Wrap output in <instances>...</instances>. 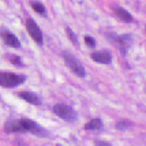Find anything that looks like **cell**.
<instances>
[{"instance_id":"4","label":"cell","mask_w":146,"mask_h":146,"mask_svg":"<svg viewBox=\"0 0 146 146\" xmlns=\"http://www.w3.org/2000/svg\"><path fill=\"white\" fill-rule=\"evenodd\" d=\"M53 112L60 119H64V120H67V121H74L76 119L75 111L71 108L70 105H66V104H56L53 107Z\"/></svg>"},{"instance_id":"18","label":"cell","mask_w":146,"mask_h":146,"mask_svg":"<svg viewBox=\"0 0 146 146\" xmlns=\"http://www.w3.org/2000/svg\"><path fill=\"white\" fill-rule=\"evenodd\" d=\"M94 146H112V145L108 143V142H105V141H96Z\"/></svg>"},{"instance_id":"12","label":"cell","mask_w":146,"mask_h":146,"mask_svg":"<svg viewBox=\"0 0 146 146\" xmlns=\"http://www.w3.org/2000/svg\"><path fill=\"white\" fill-rule=\"evenodd\" d=\"M101 127H102V121L100 119H93V120L88 121L86 126H85L86 130H100Z\"/></svg>"},{"instance_id":"1","label":"cell","mask_w":146,"mask_h":146,"mask_svg":"<svg viewBox=\"0 0 146 146\" xmlns=\"http://www.w3.org/2000/svg\"><path fill=\"white\" fill-rule=\"evenodd\" d=\"M63 59L66 64L68 66V68H70L75 75H78L79 78H85V67L82 66V63L76 59L75 56H72L70 52H63Z\"/></svg>"},{"instance_id":"14","label":"cell","mask_w":146,"mask_h":146,"mask_svg":"<svg viewBox=\"0 0 146 146\" xmlns=\"http://www.w3.org/2000/svg\"><path fill=\"white\" fill-rule=\"evenodd\" d=\"M67 34H68V37H70L71 42H72L74 45H76V46H78L79 44H78V40H76V36L74 34V33H72V30H71L70 27H67Z\"/></svg>"},{"instance_id":"13","label":"cell","mask_w":146,"mask_h":146,"mask_svg":"<svg viewBox=\"0 0 146 146\" xmlns=\"http://www.w3.org/2000/svg\"><path fill=\"white\" fill-rule=\"evenodd\" d=\"M30 6H32V8L36 13L41 14V15H46V10H45L44 4H41V3H38V1H32Z\"/></svg>"},{"instance_id":"6","label":"cell","mask_w":146,"mask_h":146,"mask_svg":"<svg viewBox=\"0 0 146 146\" xmlns=\"http://www.w3.org/2000/svg\"><path fill=\"white\" fill-rule=\"evenodd\" d=\"M0 36H1L3 41H4L7 45L14 46V48H19V46H21V42H19V40L17 38V36L13 34L11 32H8L7 29H1V30H0Z\"/></svg>"},{"instance_id":"17","label":"cell","mask_w":146,"mask_h":146,"mask_svg":"<svg viewBox=\"0 0 146 146\" xmlns=\"http://www.w3.org/2000/svg\"><path fill=\"white\" fill-rule=\"evenodd\" d=\"M130 126V121H119L117 124H116V127L120 128V130H124V128H128Z\"/></svg>"},{"instance_id":"10","label":"cell","mask_w":146,"mask_h":146,"mask_svg":"<svg viewBox=\"0 0 146 146\" xmlns=\"http://www.w3.org/2000/svg\"><path fill=\"white\" fill-rule=\"evenodd\" d=\"M113 10H115V13H116V15H117V17H119V18H120L123 22H127V23L133 22V17H131V14L128 13V11H126L124 8L115 6Z\"/></svg>"},{"instance_id":"11","label":"cell","mask_w":146,"mask_h":146,"mask_svg":"<svg viewBox=\"0 0 146 146\" xmlns=\"http://www.w3.org/2000/svg\"><path fill=\"white\" fill-rule=\"evenodd\" d=\"M4 130H6V133H22L19 120H15V119H11V120L7 121L6 126H4Z\"/></svg>"},{"instance_id":"16","label":"cell","mask_w":146,"mask_h":146,"mask_svg":"<svg viewBox=\"0 0 146 146\" xmlns=\"http://www.w3.org/2000/svg\"><path fill=\"white\" fill-rule=\"evenodd\" d=\"M85 42H86V45H89L90 48H94V46H96L94 38L90 37V36H86V37H85Z\"/></svg>"},{"instance_id":"7","label":"cell","mask_w":146,"mask_h":146,"mask_svg":"<svg viewBox=\"0 0 146 146\" xmlns=\"http://www.w3.org/2000/svg\"><path fill=\"white\" fill-rule=\"evenodd\" d=\"M92 59L97 62V63L101 64H109L112 60V55L108 51H98V52H93L92 53Z\"/></svg>"},{"instance_id":"9","label":"cell","mask_w":146,"mask_h":146,"mask_svg":"<svg viewBox=\"0 0 146 146\" xmlns=\"http://www.w3.org/2000/svg\"><path fill=\"white\" fill-rule=\"evenodd\" d=\"M18 96L21 97V98H23L25 101L30 102V104H34V105H38V104H40V97H38L36 93H30V92H21Z\"/></svg>"},{"instance_id":"15","label":"cell","mask_w":146,"mask_h":146,"mask_svg":"<svg viewBox=\"0 0 146 146\" xmlns=\"http://www.w3.org/2000/svg\"><path fill=\"white\" fill-rule=\"evenodd\" d=\"M7 57L11 60V63L17 64V66H22V60H21V57L15 56V55H7Z\"/></svg>"},{"instance_id":"5","label":"cell","mask_w":146,"mask_h":146,"mask_svg":"<svg viewBox=\"0 0 146 146\" xmlns=\"http://www.w3.org/2000/svg\"><path fill=\"white\" fill-rule=\"evenodd\" d=\"M26 27H27V32H29V34L32 36L33 40H34L38 45H42V33L40 30L38 25L32 18H29L26 21Z\"/></svg>"},{"instance_id":"8","label":"cell","mask_w":146,"mask_h":146,"mask_svg":"<svg viewBox=\"0 0 146 146\" xmlns=\"http://www.w3.org/2000/svg\"><path fill=\"white\" fill-rule=\"evenodd\" d=\"M130 42H131V37H130L128 34L119 36V37H117V45H119V49L121 51L123 55H126L128 46H130Z\"/></svg>"},{"instance_id":"2","label":"cell","mask_w":146,"mask_h":146,"mask_svg":"<svg viewBox=\"0 0 146 146\" xmlns=\"http://www.w3.org/2000/svg\"><path fill=\"white\" fill-rule=\"evenodd\" d=\"M19 124H21V131L22 133H32L34 135H41V137H45L48 135V131L44 130L40 124H37L36 121L29 120V119H21L19 120Z\"/></svg>"},{"instance_id":"3","label":"cell","mask_w":146,"mask_h":146,"mask_svg":"<svg viewBox=\"0 0 146 146\" xmlns=\"http://www.w3.org/2000/svg\"><path fill=\"white\" fill-rule=\"evenodd\" d=\"M25 79V75H18V74H13V72H0V86H4V88L18 86Z\"/></svg>"}]
</instances>
